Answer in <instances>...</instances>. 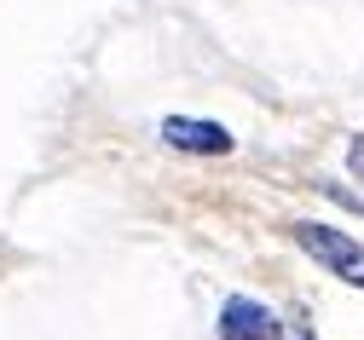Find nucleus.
Returning a JSON list of instances; mask_svg holds the SVG:
<instances>
[{
	"label": "nucleus",
	"mask_w": 364,
	"mask_h": 340,
	"mask_svg": "<svg viewBox=\"0 0 364 340\" xmlns=\"http://www.w3.org/2000/svg\"><path fill=\"white\" fill-rule=\"evenodd\" d=\"M289 236H295V248H301V254H312L330 277H341V283L364 288V242H353V236H347V231H336V225H318V219L289 225Z\"/></svg>",
	"instance_id": "obj_1"
},
{
	"label": "nucleus",
	"mask_w": 364,
	"mask_h": 340,
	"mask_svg": "<svg viewBox=\"0 0 364 340\" xmlns=\"http://www.w3.org/2000/svg\"><path fill=\"white\" fill-rule=\"evenodd\" d=\"M220 340H284V323L272 306L249 300V295H232L220 306Z\"/></svg>",
	"instance_id": "obj_2"
},
{
	"label": "nucleus",
	"mask_w": 364,
	"mask_h": 340,
	"mask_svg": "<svg viewBox=\"0 0 364 340\" xmlns=\"http://www.w3.org/2000/svg\"><path fill=\"white\" fill-rule=\"evenodd\" d=\"M162 144L168 150H186V156H232V133L220 121H191V116H168L162 121Z\"/></svg>",
	"instance_id": "obj_3"
},
{
	"label": "nucleus",
	"mask_w": 364,
	"mask_h": 340,
	"mask_svg": "<svg viewBox=\"0 0 364 340\" xmlns=\"http://www.w3.org/2000/svg\"><path fill=\"white\" fill-rule=\"evenodd\" d=\"M347 168H353V179L364 185V138H347Z\"/></svg>",
	"instance_id": "obj_4"
}]
</instances>
